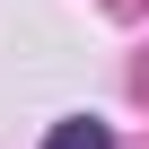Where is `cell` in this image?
Wrapping results in <instances>:
<instances>
[{"instance_id": "cell-1", "label": "cell", "mask_w": 149, "mask_h": 149, "mask_svg": "<svg viewBox=\"0 0 149 149\" xmlns=\"http://www.w3.org/2000/svg\"><path fill=\"white\" fill-rule=\"evenodd\" d=\"M44 149H114V132H105V123H53Z\"/></svg>"}]
</instances>
